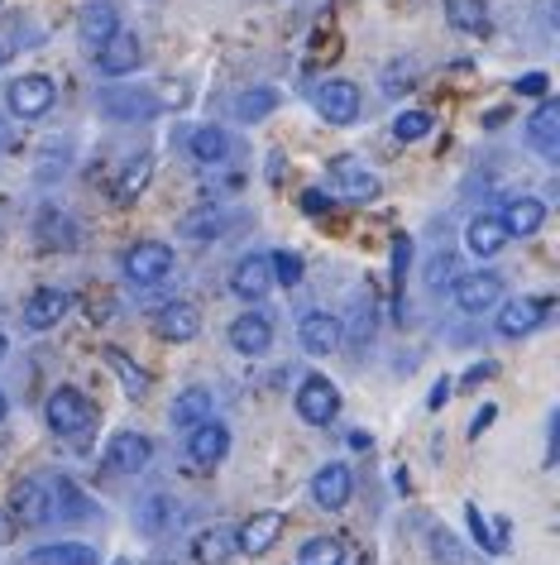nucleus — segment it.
I'll return each mask as SVG.
<instances>
[{
	"mask_svg": "<svg viewBox=\"0 0 560 565\" xmlns=\"http://www.w3.org/2000/svg\"><path fill=\"white\" fill-rule=\"evenodd\" d=\"M230 153V135L216 130V125H202L197 135H192V159L197 163H220Z\"/></svg>",
	"mask_w": 560,
	"mask_h": 565,
	"instance_id": "28",
	"label": "nucleus"
},
{
	"mask_svg": "<svg viewBox=\"0 0 560 565\" xmlns=\"http://www.w3.org/2000/svg\"><path fill=\"white\" fill-rule=\"evenodd\" d=\"M0 63H6V49H0Z\"/></svg>",
	"mask_w": 560,
	"mask_h": 565,
	"instance_id": "51",
	"label": "nucleus"
},
{
	"mask_svg": "<svg viewBox=\"0 0 560 565\" xmlns=\"http://www.w3.org/2000/svg\"><path fill=\"white\" fill-rule=\"evenodd\" d=\"M0 149H15V135L6 130V120H0Z\"/></svg>",
	"mask_w": 560,
	"mask_h": 565,
	"instance_id": "48",
	"label": "nucleus"
},
{
	"mask_svg": "<svg viewBox=\"0 0 560 565\" xmlns=\"http://www.w3.org/2000/svg\"><path fill=\"white\" fill-rule=\"evenodd\" d=\"M58 503H63V518H87V499L67 479H58Z\"/></svg>",
	"mask_w": 560,
	"mask_h": 565,
	"instance_id": "38",
	"label": "nucleus"
},
{
	"mask_svg": "<svg viewBox=\"0 0 560 565\" xmlns=\"http://www.w3.org/2000/svg\"><path fill=\"white\" fill-rule=\"evenodd\" d=\"M503 231L508 235H537L541 225H546V206L537 202V196H513L508 211H503Z\"/></svg>",
	"mask_w": 560,
	"mask_h": 565,
	"instance_id": "21",
	"label": "nucleus"
},
{
	"mask_svg": "<svg viewBox=\"0 0 560 565\" xmlns=\"http://www.w3.org/2000/svg\"><path fill=\"white\" fill-rule=\"evenodd\" d=\"M192 556H197V565H220V561H230V556H235V532H226V527L202 532L197 542H192Z\"/></svg>",
	"mask_w": 560,
	"mask_h": 565,
	"instance_id": "24",
	"label": "nucleus"
},
{
	"mask_svg": "<svg viewBox=\"0 0 560 565\" xmlns=\"http://www.w3.org/2000/svg\"><path fill=\"white\" fill-rule=\"evenodd\" d=\"M220 225H226V216H220L216 206H206V211H192V216L182 221V235H192V239H216Z\"/></svg>",
	"mask_w": 560,
	"mask_h": 565,
	"instance_id": "34",
	"label": "nucleus"
},
{
	"mask_svg": "<svg viewBox=\"0 0 560 565\" xmlns=\"http://www.w3.org/2000/svg\"><path fill=\"white\" fill-rule=\"evenodd\" d=\"M488 374H494V364H474V370H470V384H480V379H488Z\"/></svg>",
	"mask_w": 560,
	"mask_h": 565,
	"instance_id": "47",
	"label": "nucleus"
},
{
	"mask_svg": "<svg viewBox=\"0 0 560 565\" xmlns=\"http://www.w3.org/2000/svg\"><path fill=\"white\" fill-rule=\"evenodd\" d=\"M298 413H302V422H312V427H326V422L341 413V393H335L331 379H321V374L302 379V388H298Z\"/></svg>",
	"mask_w": 560,
	"mask_h": 565,
	"instance_id": "6",
	"label": "nucleus"
},
{
	"mask_svg": "<svg viewBox=\"0 0 560 565\" xmlns=\"http://www.w3.org/2000/svg\"><path fill=\"white\" fill-rule=\"evenodd\" d=\"M445 20L465 34H488V6L484 0H445Z\"/></svg>",
	"mask_w": 560,
	"mask_h": 565,
	"instance_id": "26",
	"label": "nucleus"
},
{
	"mask_svg": "<svg viewBox=\"0 0 560 565\" xmlns=\"http://www.w3.org/2000/svg\"><path fill=\"white\" fill-rule=\"evenodd\" d=\"M498 298H503L498 274H465L455 282V302L465 307V312H488V307H498Z\"/></svg>",
	"mask_w": 560,
	"mask_h": 565,
	"instance_id": "17",
	"label": "nucleus"
},
{
	"mask_svg": "<svg viewBox=\"0 0 560 565\" xmlns=\"http://www.w3.org/2000/svg\"><path fill=\"white\" fill-rule=\"evenodd\" d=\"M273 106H278V92L259 87V92H245V96H240V106H235V110H240L245 120H263V116H269Z\"/></svg>",
	"mask_w": 560,
	"mask_h": 565,
	"instance_id": "37",
	"label": "nucleus"
},
{
	"mask_svg": "<svg viewBox=\"0 0 560 565\" xmlns=\"http://www.w3.org/2000/svg\"><path fill=\"white\" fill-rule=\"evenodd\" d=\"M39 239H44L49 249H73L77 245V231H73V221H67V216L49 211V216L39 221Z\"/></svg>",
	"mask_w": 560,
	"mask_h": 565,
	"instance_id": "31",
	"label": "nucleus"
},
{
	"mask_svg": "<svg viewBox=\"0 0 560 565\" xmlns=\"http://www.w3.org/2000/svg\"><path fill=\"white\" fill-rule=\"evenodd\" d=\"M269 288H273L269 254H245V259L235 264V274H230V292H235V298H245V302H259Z\"/></svg>",
	"mask_w": 560,
	"mask_h": 565,
	"instance_id": "10",
	"label": "nucleus"
},
{
	"mask_svg": "<svg viewBox=\"0 0 560 565\" xmlns=\"http://www.w3.org/2000/svg\"><path fill=\"white\" fill-rule=\"evenodd\" d=\"M349 493H355V475H349V465H321L312 475V499L316 508H326V513H341L349 503Z\"/></svg>",
	"mask_w": 560,
	"mask_h": 565,
	"instance_id": "7",
	"label": "nucleus"
},
{
	"mask_svg": "<svg viewBox=\"0 0 560 565\" xmlns=\"http://www.w3.org/2000/svg\"><path fill=\"white\" fill-rule=\"evenodd\" d=\"M345 561V542L341 536H312L298 551V565H341Z\"/></svg>",
	"mask_w": 560,
	"mask_h": 565,
	"instance_id": "29",
	"label": "nucleus"
},
{
	"mask_svg": "<svg viewBox=\"0 0 560 565\" xmlns=\"http://www.w3.org/2000/svg\"><path fill=\"white\" fill-rule=\"evenodd\" d=\"M10 513H15V522H24V527H39V522H49L53 518L49 489L39 484V479H20V484L10 489Z\"/></svg>",
	"mask_w": 560,
	"mask_h": 565,
	"instance_id": "14",
	"label": "nucleus"
},
{
	"mask_svg": "<svg viewBox=\"0 0 560 565\" xmlns=\"http://www.w3.org/2000/svg\"><path fill=\"white\" fill-rule=\"evenodd\" d=\"M445 398H451V379H441L437 388H431V398H427V407H441Z\"/></svg>",
	"mask_w": 560,
	"mask_h": 565,
	"instance_id": "44",
	"label": "nucleus"
},
{
	"mask_svg": "<svg viewBox=\"0 0 560 565\" xmlns=\"http://www.w3.org/2000/svg\"><path fill=\"white\" fill-rule=\"evenodd\" d=\"M44 417L58 436H87L96 427V403L77 388H53V398L44 403Z\"/></svg>",
	"mask_w": 560,
	"mask_h": 565,
	"instance_id": "1",
	"label": "nucleus"
},
{
	"mask_svg": "<svg viewBox=\"0 0 560 565\" xmlns=\"http://www.w3.org/2000/svg\"><path fill=\"white\" fill-rule=\"evenodd\" d=\"M488 422H494V407H484V413H480V417H474V427H470V431H474V436H480V431L488 427Z\"/></svg>",
	"mask_w": 560,
	"mask_h": 565,
	"instance_id": "46",
	"label": "nucleus"
},
{
	"mask_svg": "<svg viewBox=\"0 0 560 565\" xmlns=\"http://www.w3.org/2000/svg\"><path fill=\"white\" fill-rule=\"evenodd\" d=\"M546 87H551L546 73H527L523 82H517V92H523V96H546Z\"/></svg>",
	"mask_w": 560,
	"mask_h": 565,
	"instance_id": "43",
	"label": "nucleus"
},
{
	"mask_svg": "<svg viewBox=\"0 0 560 565\" xmlns=\"http://www.w3.org/2000/svg\"><path fill=\"white\" fill-rule=\"evenodd\" d=\"M230 345L240 350V355H263V350L273 345V321L263 312H245L230 321Z\"/></svg>",
	"mask_w": 560,
	"mask_h": 565,
	"instance_id": "18",
	"label": "nucleus"
},
{
	"mask_svg": "<svg viewBox=\"0 0 560 565\" xmlns=\"http://www.w3.org/2000/svg\"><path fill=\"white\" fill-rule=\"evenodd\" d=\"M302 206H306V211H326V196H321V192H306Z\"/></svg>",
	"mask_w": 560,
	"mask_h": 565,
	"instance_id": "45",
	"label": "nucleus"
},
{
	"mask_svg": "<svg viewBox=\"0 0 560 565\" xmlns=\"http://www.w3.org/2000/svg\"><path fill=\"white\" fill-rule=\"evenodd\" d=\"M527 139L546 153V159H560V102L546 96V102L537 106V116L527 120Z\"/></svg>",
	"mask_w": 560,
	"mask_h": 565,
	"instance_id": "19",
	"label": "nucleus"
},
{
	"mask_svg": "<svg viewBox=\"0 0 560 565\" xmlns=\"http://www.w3.org/2000/svg\"><path fill=\"white\" fill-rule=\"evenodd\" d=\"M431 542H437V556H441L445 565H460V551H455V536H445V532H437V536H431Z\"/></svg>",
	"mask_w": 560,
	"mask_h": 565,
	"instance_id": "41",
	"label": "nucleus"
},
{
	"mask_svg": "<svg viewBox=\"0 0 560 565\" xmlns=\"http://www.w3.org/2000/svg\"><path fill=\"white\" fill-rule=\"evenodd\" d=\"M316 110L326 116L331 125H355L359 120V87L345 77H331L316 87Z\"/></svg>",
	"mask_w": 560,
	"mask_h": 565,
	"instance_id": "5",
	"label": "nucleus"
},
{
	"mask_svg": "<svg viewBox=\"0 0 560 565\" xmlns=\"http://www.w3.org/2000/svg\"><path fill=\"white\" fill-rule=\"evenodd\" d=\"M212 417V393L206 388H182L173 403V427H197V422Z\"/></svg>",
	"mask_w": 560,
	"mask_h": 565,
	"instance_id": "25",
	"label": "nucleus"
},
{
	"mask_svg": "<svg viewBox=\"0 0 560 565\" xmlns=\"http://www.w3.org/2000/svg\"><path fill=\"white\" fill-rule=\"evenodd\" d=\"M153 456V446H149V436H139V431H116L106 441L101 450V470L106 475H139L149 465Z\"/></svg>",
	"mask_w": 560,
	"mask_h": 565,
	"instance_id": "4",
	"label": "nucleus"
},
{
	"mask_svg": "<svg viewBox=\"0 0 560 565\" xmlns=\"http://www.w3.org/2000/svg\"><path fill=\"white\" fill-rule=\"evenodd\" d=\"M283 527H288L283 513H255L240 532H235V551H245V556H263V551L283 536Z\"/></svg>",
	"mask_w": 560,
	"mask_h": 565,
	"instance_id": "12",
	"label": "nucleus"
},
{
	"mask_svg": "<svg viewBox=\"0 0 560 565\" xmlns=\"http://www.w3.org/2000/svg\"><path fill=\"white\" fill-rule=\"evenodd\" d=\"M10 532H15V522H10V518H0V542H10Z\"/></svg>",
	"mask_w": 560,
	"mask_h": 565,
	"instance_id": "49",
	"label": "nucleus"
},
{
	"mask_svg": "<svg viewBox=\"0 0 560 565\" xmlns=\"http://www.w3.org/2000/svg\"><path fill=\"white\" fill-rule=\"evenodd\" d=\"M168 513H173V503H168V493H149L144 508H139V527L149 536H159L168 527Z\"/></svg>",
	"mask_w": 560,
	"mask_h": 565,
	"instance_id": "33",
	"label": "nucleus"
},
{
	"mask_svg": "<svg viewBox=\"0 0 560 565\" xmlns=\"http://www.w3.org/2000/svg\"><path fill=\"white\" fill-rule=\"evenodd\" d=\"M0 422H6V393H0Z\"/></svg>",
	"mask_w": 560,
	"mask_h": 565,
	"instance_id": "50",
	"label": "nucleus"
},
{
	"mask_svg": "<svg viewBox=\"0 0 560 565\" xmlns=\"http://www.w3.org/2000/svg\"><path fill=\"white\" fill-rule=\"evenodd\" d=\"M34 565H96V556L82 542H63V546L34 551Z\"/></svg>",
	"mask_w": 560,
	"mask_h": 565,
	"instance_id": "30",
	"label": "nucleus"
},
{
	"mask_svg": "<svg viewBox=\"0 0 560 565\" xmlns=\"http://www.w3.org/2000/svg\"><path fill=\"white\" fill-rule=\"evenodd\" d=\"M302 345L312 350V355H331V350L341 345V321L331 312H306L302 317Z\"/></svg>",
	"mask_w": 560,
	"mask_h": 565,
	"instance_id": "22",
	"label": "nucleus"
},
{
	"mask_svg": "<svg viewBox=\"0 0 560 565\" xmlns=\"http://www.w3.org/2000/svg\"><path fill=\"white\" fill-rule=\"evenodd\" d=\"M326 178H331V196H341V202H374L384 188H379V178L364 168L355 153H341V159H331L326 168Z\"/></svg>",
	"mask_w": 560,
	"mask_h": 565,
	"instance_id": "3",
	"label": "nucleus"
},
{
	"mask_svg": "<svg viewBox=\"0 0 560 565\" xmlns=\"http://www.w3.org/2000/svg\"><path fill=\"white\" fill-rule=\"evenodd\" d=\"M116 30H120V20H116V6H110V0H87V6H82L77 34H82V44L87 49H101Z\"/></svg>",
	"mask_w": 560,
	"mask_h": 565,
	"instance_id": "16",
	"label": "nucleus"
},
{
	"mask_svg": "<svg viewBox=\"0 0 560 565\" xmlns=\"http://www.w3.org/2000/svg\"><path fill=\"white\" fill-rule=\"evenodd\" d=\"M269 264H273V282H283V288H298V282H302V259L292 249L269 254Z\"/></svg>",
	"mask_w": 560,
	"mask_h": 565,
	"instance_id": "36",
	"label": "nucleus"
},
{
	"mask_svg": "<svg viewBox=\"0 0 560 565\" xmlns=\"http://www.w3.org/2000/svg\"><path fill=\"white\" fill-rule=\"evenodd\" d=\"M53 82L44 73H30V77H20L15 87H10V110H15L20 120H39V116H49V106H53Z\"/></svg>",
	"mask_w": 560,
	"mask_h": 565,
	"instance_id": "8",
	"label": "nucleus"
},
{
	"mask_svg": "<svg viewBox=\"0 0 560 565\" xmlns=\"http://www.w3.org/2000/svg\"><path fill=\"white\" fill-rule=\"evenodd\" d=\"M394 135L402 139V145H417V139L431 135V116L427 110H402V116L394 120Z\"/></svg>",
	"mask_w": 560,
	"mask_h": 565,
	"instance_id": "35",
	"label": "nucleus"
},
{
	"mask_svg": "<svg viewBox=\"0 0 560 565\" xmlns=\"http://www.w3.org/2000/svg\"><path fill=\"white\" fill-rule=\"evenodd\" d=\"M470 527H474V536H480V542H484L488 551H503V542H498L494 532H488V522H484V513H480V508H470Z\"/></svg>",
	"mask_w": 560,
	"mask_h": 565,
	"instance_id": "39",
	"label": "nucleus"
},
{
	"mask_svg": "<svg viewBox=\"0 0 560 565\" xmlns=\"http://www.w3.org/2000/svg\"><path fill=\"white\" fill-rule=\"evenodd\" d=\"M546 307L551 302H541V298H517V302H508L498 312V331L503 335H527V331H537L541 321H546Z\"/></svg>",
	"mask_w": 560,
	"mask_h": 565,
	"instance_id": "20",
	"label": "nucleus"
},
{
	"mask_svg": "<svg viewBox=\"0 0 560 565\" xmlns=\"http://www.w3.org/2000/svg\"><path fill=\"white\" fill-rule=\"evenodd\" d=\"M96 58H101V73L106 77H130L134 67H139V34L116 30L101 49H96Z\"/></svg>",
	"mask_w": 560,
	"mask_h": 565,
	"instance_id": "13",
	"label": "nucleus"
},
{
	"mask_svg": "<svg viewBox=\"0 0 560 565\" xmlns=\"http://www.w3.org/2000/svg\"><path fill=\"white\" fill-rule=\"evenodd\" d=\"M120 268L134 288H153V282H163L168 274H173V249L159 245V239H139V245L125 249Z\"/></svg>",
	"mask_w": 560,
	"mask_h": 565,
	"instance_id": "2",
	"label": "nucleus"
},
{
	"mask_svg": "<svg viewBox=\"0 0 560 565\" xmlns=\"http://www.w3.org/2000/svg\"><path fill=\"white\" fill-rule=\"evenodd\" d=\"M153 331H159V341L187 345V341H197V331H202V312L192 302H168V307H159V317H153Z\"/></svg>",
	"mask_w": 560,
	"mask_h": 565,
	"instance_id": "11",
	"label": "nucleus"
},
{
	"mask_svg": "<svg viewBox=\"0 0 560 565\" xmlns=\"http://www.w3.org/2000/svg\"><path fill=\"white\" fill-rule=\"evenodd\" d=\"M149 178H153V159L149 153H139V159L125 163V173L116 182V202H134V196L149 188Z\"/></svg>",
	"mask_w": 560,
	"mask_h": 565,
	"instance_id": "27",
	"label": "nucleus"
},
{
	"mask_svg": "<svg viewBox=\"0 0 560 565\" xmlns=\"http://www.w3.org/2000/svg\"><path fill=\"white\" fill-rule=\"evenodd\" d=\"M101 355H106V364H110V370H116V374L125 379V393H130V398H139V393H144V388H149V379H144V374H139V370H134V364H130V355H125V350H116V345H106V350H101Z\"/></svg>",
	"mask_w": 560,
	"mask_h": 565,
	"instance_id": "32",
	"label": "nucleus"
},
{
	"mask_svg": "<svg viewBox=\"0 0 560 565\" xmlns=\"http://www.w3.org/2000/svg\"><path fill=\"white\" fill-rule=\"evenodd\" d=\"M116 565H130V561H116Z\"/></svg>",
	"mask_w": 560,
	"mask_h": 565,
	"instance_id": "52",
	"label": "nucleus"
},
{
	"mask_svg": "<svg viewBox=\"0 0 560 565\" xmlns=\"http://www.w3.org/2000/svg\"><path fill=\"white\" fill-rule=\"evenodd\" d=\"M451 274H455V259H451V254H441V259L431 264V288H445V278H451Z\"/></svg>",
	"mask_w": 560,
	"mask_h": 565,
	"instance_id": "42",
	"label": "nucleus"
},
{
	"mask_svg": "<svg viewBox=\"0 0 560 565\" xmlns=\"http://www.w3.org/2000/svg\"><path fill=\"white\" fill-rule=\"evenodd\" d=\"M465 245L480 254V259H494V254L508 245V231H503V221H498V216H474V221H470V231H465Z\"/></svg>",
	"mask_w": 560,
	"mask_h": 565,
	"instance_id": "23",
	"label": "nucleus"
},
{
	"mask_svg": "<svg viewBox=\"0 0 560 565\" xmlns=\"http://www.w3.org/2000/svg\"><path fill=\"white\" fill-rule=\"evenodd\" d=\"M226 450H230V431L220 427V422H197L192 427V436H187V456H192V465H202V470H216L220 460H226Z\"/></svg>",
	"mask_w": 560,
	"mask_h": 565,
	"instance_id": "9",
	"label": "nucleus"
},
{
	"mask_svg": "<svg viewBox=\"0 0 560 565\" xmlns=\"http://www.w3.org/2000/svg\"><path fill=\"white\" fill-rule=\"evenodd\" d=\"M408 259H412V239H408V235H398V239H394V278H402Z\"/></svg>",
	"mask_w": 560,
	"mask_h": 565,
	"instance_id": "40",
	"label": "nucleus"
},
{
	"mask_svg": "<svg viewBox=\"0 0 560 565\" xmlns=\"http://www.w3.org/2000/svg\"><path fill=\"white\" fill-rule=\"evenodd\" d=\"M67 307H73V298H67L63 288H39L30 302H24V327L30 331H49L58 327V321L67 317Z\"/></svg>",
	"mask_w": 560,
	"mask_h": 565,
	"instance_id": "15",
	"label": "nucleus"
}]
</instances>
